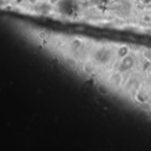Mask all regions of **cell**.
<instances>
[{"label":"cell","mask_w":151,"mask_h":151,"mask_svg":"<svg viewBox=\"0 0 151 151\" xmlns=\"http://www.w3.org/2000/svg\"><path fill=\"white\" fill-rule=\"evenodd\" d=\"M31 4H35V2H36L37 0H28Z\"/></svg>","instance_id":"1"}]
</instances>
